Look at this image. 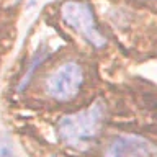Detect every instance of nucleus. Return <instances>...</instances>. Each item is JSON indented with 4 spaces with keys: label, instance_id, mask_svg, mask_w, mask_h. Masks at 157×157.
Listing matches in <instances>:
<instances>
[{
    "label": "nucleus",
    "instance_id": "obj_3",
    "mask_svg": "<svg viewBox=\"0 0 157 157\" xmlns=\"http://www.w3.org/2000/svg\"><path fill=\"white\" fill-rule=\"evenodd\" d=\"M83 83V67L77 61H66L46 77L44 92L56 101H69L80 93Z\"/></svg>",
    "mask_w": 157,
    "mask_h": 157
},
{
    "label": "nucleus",
    "instance_id": "obj_6",
    "mask_svg": "<svg viewBox=\"0 0 157 157\" xmlns=\"http://www.w3.org/2000/svg\"><path fill=\"white\" fill-rule=\"evenodd\" d=\"M0 157H15V151H13L12 142L3 134H0Z\"/></svg>",
    "mask_w": 157,
    "mask_h": 157
},
{
    "label": "nucleus",
    "instance_id": "obj_4",
    "mask_svg": "<svg viewBox=\"0 0 157 157\" xmlns=\"http://www.w3.org/2000/svg\"><path fill=\"white\" fill-rule=\"evenodd\" d=\"M103 157H157V146L139 134H118L108 142Z\"/></svg>",
    "mask_w": 157,
    "mask_h": 157
},
{
    "label": "nucleus",
    "instance_id": "obj_1",
    "mask_svg": "<svg viewBox=\"0 0 157 157\" xmlns=\"http://www.w3.org/2000/svg\"><path fill=\"white\" fill-rule=\"evenodd\" d=\"M106 108L101 101L83 108L80 111H74L62 116L57 123V136L62 144L71 149L85 151L88 149L105 126Z\"/></svg>",
    "mask_w": 157,
    "mask_h": 157
},
{
    "label": "nucleus",
    "instance_id": "obj_5",
    "mask_svg": "<svg viewBox=\"0 0 157 157\" xmlns=\"http://www.w3.org/2000/svg\"><path fill=\"white\" fill-rule=\"evenodd\" d=\"M46 57H48V52H46V51H41V52H38L36 56L31 59V62H29L26 72H25V75L21 77V80H20V83H18V90H20V92L25 90V87H26L28 83H29V80H31L34 71H36V69L41 66L44 61H46Z\"/></svg>",
    "mask_w": 157,
    "mask_h": 157
},
{
    "label": "nucleus",
    "instance_id": "obj_2",
    "mask_svg": "<svg viewBox=\"0 0 157 157\" xmlns=\"http://www.w3.org/2000/svg\"><path fill=\"white\" fill-rule=\"evenodd\" d=\"M61 17L69 28L78 33L90 46L100 49L106 44V38L98 28V23L93 15V8L83 0H69L61 7Z\"/></svg>",
    "mask_w": 157,
    "mask_h": 157
}]
</instances>
